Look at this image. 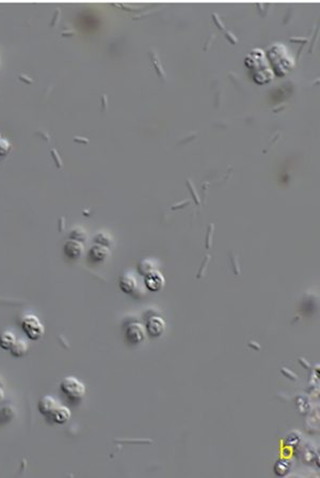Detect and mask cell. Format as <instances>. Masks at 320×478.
Returning a JSON list of instances; mask_svg holds the SVG:
<instances>
[{
  "label": "cell",
  "instance_id": "obj_1",
  "mask_svg": "<svg viewBox=\"0 0 320 478\" xmlns=\"http://www.w3.org/2000/svg\"><path fill=\"white\" fill-rule=\"evenodd\" d=\"M61 391L72 401H79L85 397L86 386L75 377H66L60 385Z\"/></svg>",
  "mask_w": 320,
  "mask_h": 478
},
{
  "label": "cell",
  "instance_id": "obj_2",
  "mask_svg": "<svg viewBox=\"0 0 320 478\" xmlns=\"http://www.w3.org/2000/svg\"><path fill=\"white\" fill-rule=\"evenodd\" d=\"M22 329L30 340H39L44 335V325L35 315H26L22 320Z\"/></svg>",
  "mask_w": 320,
  "mask_h": 478
},
{
  "label": "cell",
  "instance_id": "obj_3",
  "mask_svg": "<svg viewBox=\"0 0 320 478\" xmlns=\"http://www.w3.org/2000/svg\"><path fill=\"white\" fill-rule=\"evenodd\" d=\"M126 338L131 344L137 345L145 339V330L141 323L132 322L126 327Z\"/></svg>",
  "mask_w": 320,
  "mask_h": 478
},
{
  "label": "cell",
  "instance_id": "obj_4",
  "mask_svg": "<svg viewBox=\"0 0 320 478\" xmlns=\"http://www.w3.org/2000/svg\"><path fill=\"white\" fill-rule=\"evenodd\" d=\"M166 330L165 320L158 316L151 317L146 322V332L151 337H160Z\"/></svg>",
  "mask_w": 320,
  "mask_h": 478
},
{
  "label": "cell",
  "instance_id": "obj_5",
  "mask_svg": "<svg viewBox=\"0 0 320 478\" xmlns=\"http://www.w3.org/2000/svg\"><path fill=\"white\" fill-rule=\"evenodd\" d=\"M144 283L146 288L149 291L156 292V291H159L162 287L165 286V277H163L162 274H160L158 271L153 270L151 272H148L147 274H145Z\"/></svg>",
  "mask_w": 320,
  "mask_h": 478
},
{
  "label": "cell",
  "instance_id": "obj_6",
  "mask_svg": "<svg viewBox=\"0 0 320 478\" xmlns=\"http://www.w3.org/2000/svg\"><path fill=\"white\" fill-rule=\"evenodd\" d=\"M63 250L65 256L70 259H78L84 252V245L80 241L71 239L64 244Z\"/></svg>",
  "mask_w": 320,
  "mask_h": 478
},
{
  "label": "cell",
  "instance_id": "obj_7",
  "mask_svg": "<svg viewBox=\"0 0 320 478\" xmlns=\"http://www.w3.org/2000/svg\"><path fill=\"white\" fill-rule=\"evenodd\" d=\"M71 411H70V409L69 408H66L64 406H58L56 409L53 410V411L50 413V415L48 416V418L53 421V422H56V424H59V425H63L65 424V422L69 421L71 419Z\"/></svg>",
  "mask_w": 320,
  "mask_h": 478
},
{
  "label": "cell",
  "instance_id": "obj_8",
  "mask_svg": "<svg viewBox=\"0 0 320 478\" xmlns=\"http://www.w3.org/2000/svg\"><path fill=\"white\" fill-rule=\"evenodd\" d=\"M59 406L58 402L56 401V399L52 398L51 396H43L42 398H41L39 400V404H38V409H39V412L44 415V416H48L50 415V413L53 411L54 409H56L57 407Z\"/></svg>",
  "mask_w": 320,
  "mask_h": 478
},
{
  "label": "cell",
  "instance_id": "obj_9",
  "mask_svg": "<svg viewBox=\"0 0 320 478\" xmlns=\"http://www.w3.org/2000/svg\"><path fill=\"white\" fill-rule=\"evenodd\" d=\"M110 254L109 248L107 246L100 244H95L91 247L89 251V256L92 259V261L95 262H101L107 259V257Z\"/></svg>",
  "mask_w": 320,
  "mask_h": 478
},
{
  "label": "cell",
  "instance_id": "obj_10",
  "mask_svg": "<svg viewBox=\"0 0 320 478\" xmlns=\"http://www.w3.org/2000/svg\"><path fill=\"white\" fill-rule=\"evenodd\" d=\"M120 288L126 295H131L137 288V282L129 274H125L120 279Z\"/></svg>",
  "mask_w": 320,
  "mask_h": 478
},
{
  "label": "cell",
  "instance_id": "obj_11",
  "mask_svg": "<svg viewBox=\"0 0 320 478\" xmlns=\"http://www.w3.org/2000/svg\"><path fill=\"white\" fill-rule=\"evenodd\" d=\"M17 340L16 336L12 332L5 331L0 335V348L4 351H10L12 346L15 344Z\"/></svg>",
  "mask_w": 320,
  "mask_h": 478
},
{
  "label": "cell",
  "instance_id": "obj_12",
  "mask_svg": "<svg viewBox=\"0 0 320 478\" xmlns=\"http://www.w3.org/2000/svg\"><path fill=\"white\" fill-rule=\"evenodd\" d=\"M27 350H28V346H27L25 341L23 339H17L15 341V344L12 346L10 352L13 358H19L24 357V355L27 353Z\"/></svg>",
  "mask_w": 320,
  "mask_h": 478
},
{
  "label": "cell",
  "instance_id": "obj_13",
  "mask_svg": "<svg viewBox=\"0 0 320 478\" xmlns=\"http://www.w3.org/2000/svg\"><path fill=\"white\" fill-rule=\"evenodd\" d=\"M290 470V461L288 460H278L274 466V472L277 476H286Z\"/></svg>",
  "mask_w": 320,
  "mask_h": 478
},
{
  "label": "cell",
  "instance_id": "obj_14",
  "mask_svg": "<svg viewBox=\"0 0 320 478\" xmlns=\"http://www.w3.org/2000/svg\"><path fill=\"white\" fill-rule=\"evenodd\" d=\"M11 143L8 139L1 138L0 139V158H4V156L8 155L11 151Z\"/></svg>",
  "mask_w": 320,
  "mask_h": 478
},
{
  "label": "cell",
  "instance_id": "obj_15",
  "mask_svg": "<svg viewBox=\"0 0 320 478\" xmlns=\"http://www.w3.org/2000/svg\"><path fill=\"white\" fill-rule=\"evenodd\" d=\"M95 242H96V244L104 245V246L108 247L109 243H110V238L105 234H99L96 236V238H95Z\"/></svg>",
  "mask_w": 320,
  "mask_h": 478
},
{
  "label": "cell",
  "instance_id": "obj_16",
  "mask_svg": "<svg viewBox=\"0 0 320 478\" xmlns=\"http://www.w3.org/2000/svg\"><path fill=\"white\" fill-rule=\"evenodd\" d=\"M3 399H4V391H3L2 386L0 385V402H2Z\"/></svg>",
  "mask_w": 320,
  "mask_h": 478
},
{
  "label": "cell",
  "instance_id": "obj_17",
  "mask_svg": "<svg viewBox=\"0 0 320 478\" xmlns=\"http://www.w3.org/2000/svg\"><path fill=\"white\" fill-rule=\"evenodd\" d=\"M1 138H2V137H1V134H0V139H1Z\"/></svg>",
  "mask_w": 320,
  "mask_h": 478
}]
</instances>
